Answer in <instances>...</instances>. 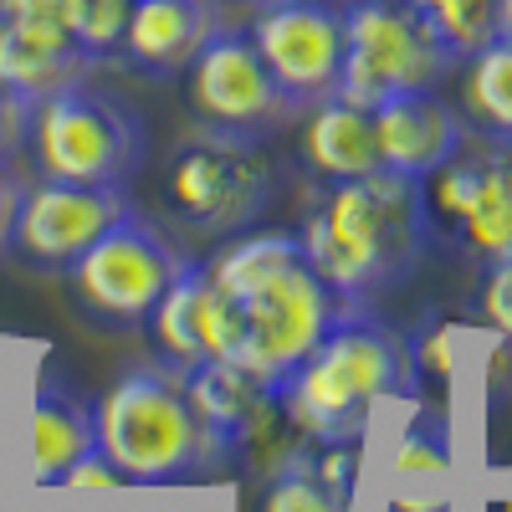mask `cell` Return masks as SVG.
Returning <instances> with one entry per match:
<instances>
[{"label": "cell", "mask_w": 512, "mask_h": 512, "mask_svg": "<svg viewBox=\"0 0 512 512\" xmlns=\"http://www.w3.org/2000/svg\"><path fill=\"white\" fill-rule=\"evenodd\" d=\"M98 451L93 400L72 390L62 374H36L26 405V477L36 487H57L72 461Z\"/></svg>", "instance_id": "13"}, {"label": "cell", "mask_w": 512, "mask_h": 512, "mask_svg": "<svg viewBox=\"0 0 512 512\" xmlns=\"http://www.w3.org/2000/svg\"><path fill=\"white\" fill-rule=\"evenodd\" d=\"M461 103L456 113L466 118L477 139L512 144V41L492 36L487 47L461 57Z\"/></svg>", "instance_id": "18"}, {"label": "cell", "mask_w": 512, "mask_h": 512, "mask_svg": "<svg viewBox=\"0 0 512 512\" xmlns=\"http://www.w3.org/2000/svg\"><path fill=\"white\" fill-rule=\"evenodd\" d=\"M297 241H303L308 267L333 292L364 308L369 297H384L405 277H415V267L436 251L420 180L390 175V169L328 185L323 200L308 210Z\"/></svg>", "instance_id": "2"}, {"label": "cell", "mask_w": 512, "mask_h": 512, "mask_svg": "<svg viewBox=\"0 0 512 512\" xmlns=\"http://www.w3.org/2000/svg\"><path fill=\"white\" fill-rule=\"evenodd\" d=\"M456 72L451 47L415 0H344V72L338 98L374 108L395 93L441 88Z\"/></svg>", "instance_id": "6"}, {"label": "cell", "mask_w": 512, "mask_h": 512, "mask_svg": "<svg viewBox=\"0 0 512 512\" xmlns=\"http://www.w3.org/2000/svg\"><path fill=\"white\" fill-rule=\"evenodd\" d=\"M221 26V0H134L118 57L154 77H180Z\"/></svg>", "instance_id": "14"}, {"label": "cell", "mask_w": 512, "mask_h": 512, "mask_svg": "<svg viewBox=\"0 0 512 512\" xmlns=\"http://www.w3.org/2000/svg\"><path fill=\"white\" fill-rule=\"evenodd\" d=\"M93 415L98 451L118 466L128 487L205 482L231 461V446L195 415L180 369H169L164 359L128 364L93 405Z\"/></svg>", "instance_id": "4"}, {"label": "cell", "mask_w": 512, "mask_h": 512, "mask_svg": "<svg viewBox=\"0 0 512 512\" xmlns=\"http://www.w3.org/2000/svg\"><path fill=\"white\" fill-rule=\"evenodd\" d=\"M180 77H185V103H190L195 123L210 128V134H236V139L267 144L297 113V103L267 72V62L256 57L251 36L236 26H221L210 36Z\"/></svg>", "instance_id": "9"}, {"label": "cell", "mask_w": 512, "mask_h": 512, "mask_svg": "<svg viewBox=\"0 0 512 512\" xmlns=\"http://www.w3.org/2000/svg\"><path fill=\"white\" fill-rule=\"evenodd\" d=\"M57 487H67V492H118V487H128V482L118 477V466H113L103 451H88L82 461L67 466Z\"/></svg>", "instance_id": "24"}, {"label": "cell", "mask_w": 512, "mask_h": 512, "mask_svg": "<svg viewBox=\"0 0 512 512\" xmlns=\"http://www.w3.org/2000/svg\"><path fill=\"white\" fill-rule=\"evenodd\" d=\"M374 113V149H379V169L405 180H425L431 169H441L446 159L461 154V144L472 139L466 118L436 93H395L369 108Z\"/></svg>", "instance_id": "12"}, {"label": "cell", "mask_w": 512, "mask_h": 512, "mask_svg": "<svg viewBox=\"0 0 512 512\" xmlns=\"http://www.w3.org/2000/svg\"><path fill=\"white\" fill-rule=\"evenodd\" d=\"M16 200H21V180H16V169H11V164H0V256H6V241H11Z\"/></svg>", "instance_id": "27"}, {"label": "cell", "mask_w": 512, "mask_h": 512, "mask_svg": "<svg viewBox=\"0 0 512 512\" xmlns=\"http://www.w3.org/2000/svg\"><path fill=\"white\" fill-rule=\"evenodd\" d=\"M262 512H349V487L323 482L308 466V456H292L272 472Z\"/></svg>", "instance_id": "19"}, {"label": "cell", "mask_w": 512, "mask_h": 512, "mask_svg": "<svg viewBox=\"0 0 512 512\" xmlns=\"http://www.w3.org/2000/svg\"><path fill=\"white\" fill-rule=\"evenodd\" d=\"M395 477H441L451 466V441H446V425L436 415H415L405 425V436L390 451Z\"/></svg>", "instance_id": "22"}, {"label": "cell", "mask_w": 512, "mask_h": 512, "mask_svg": "<svg viewBox=\"0 0 512 512\" xmlns=\"http://www.w3.org/2000/svg\"><path fill=\"white\" fill-rule=\"evenodd\" d=\"M303 113H308V123L297 134V154H303L313 180L338 185V180H359V175H374L379 169L369 108H359L349 98H323Z\"/></svg>", "instance_id": "16"}, {"label": "cell", "mask_w": 512, "mask_h": 512, "mask_svg": "<svg viewBox=\"0 0 512 512\" xmlns=\"http://www.w3.org/2000/svg\"><path fill=\"white\" fill-rule=\"evenodd\" d=\"M164 195L185 226L205 236H236L272 205L277 169L262 154V139H236V134L200 128L169 159Z\"/></svg>", "instance_id": "8"}, {"label": "cell", "mask_w": 512, "mask_h": 512, "mask_svg": "<svg viewBox=\"0 0 512 512\" xmlns=\"http://www.w3.org/2000/svg\"><path fill=\"white\" fill-rule=\"evenodd\" d=\"M72 11H77V0H0V16H6V21L57 26L67 36H72Z\"/></svg>", "instance_id": "26"}, {"label": "cell", "mask_w": 512, "mask_h": 512, "mask_svg": "<svg viewBox=\"0 0 512 512\" xmlns=\"http://www.w3.org/2000/svg\"><path fill=\"white\" fill-rule=\"evenodd\" d=\"M507 512H512V507H507Z\"/></svg>", "instance_id": "30"}, {"label": "cell", "mask_w": 512, "mask_h": 512, "mask_svg": "<svg viewBox=\"0 0 512 512\" xmlns=\"http://www.w3.org/2000/svg\"><path fill=\"white\" fill-rule=\"evenodd\" d=\"M144 328L154 333V349L169 369L185 374V369L210 359V349H205V328H210V272H205V262L185 256L175 282L164 287V297L154 303Z\"/></svg>", "instance_id": "17"}, {"label": "cell", "mask_w": 512, "mask_h": 512, "mask_svg": "<svg viewBox=\"0 0 512 512\" xmlns=\"http://www.w3.org/2000/svg\"><path fill=\"white\" fill-rule=\"evenodd\" d=\"M210 272V359L246 369L256 384L282 390L292 369L303 364L333 323H344L354 308L344 292H333L303 256L297 231H256L236 236Z\"/></svg>", "instance_id": "1"}, {"label": "cell", "mask_w": 512, "mask_h": 512, "mask_svg": "<svg viewBox=\"0 0 512 512\" xmlns=\"http://www.w3.org/2000/svg\"><path fill=\"white\" fill-rule=\"evenodd\" d=\"M251 47L277 77V88L297 103V113L338 98L344 72V0H272L251 11Z\"/></svg>", "instance_id": "10"}, {"label": "cell", "mask_w": 512, "mask_h": 512, "mask_svg": "<svg viewBox=\"0 0 512 512\" xmlns=\"http://www.w3.org/2000/svg\"><path fill=\"white\" fill-rule=\"evenodd\" d=\"M128 11H134V0H77V11H72V41L82 47V57H88L93 67H103L108 57H118Z\"/></svg>", "instance_id": "21"}, {"label": "cell", "mask_w": 512, "mask_h": 512, "mask_svg": "<svg viewBox=\"0 0 512 512\" xmlns=\"http://www.w3.org/2000/svg\"><path fill=\"white\" fill-rule=\"evenodd\" d=\"M415 11L436 26L456 62L497 36V0H415Z\"/></svg>", "instance_id": "20"}, {"label": "cell", "mask_w": 512, "mask_h": 512, "mask_svg": "<svg viewBox=\"0 0 512 512\" xmlns=\"http://www.w3.org/2000/svg\"><path fill=\"white\" fill-rule=\"evenodd\" d=\"M415 354L369 308H354L344 323L292 369L277 390L282 415L308 446H354L369 431V415L384 400L415 395Z\"/></svg>", "instance_id": "3"}, {"label": "cell", "mask_w": 512, "mask_h": 512, "mask_svg": "<svg viewBox=\"0 0 512 512\" xmlns=\"http://www.w3.org/2000/svg\"><path fill=\"white\" fill-rule=\"evenodd\" d=\"M93 72L82 47L57 26H31L0 16V88L16 93L21 103H41Z\"/></svg>", "instance_id": "15"}, {"label": "cell", "mask_w": 512, "mask_h": 512, "mask_svg": "<svg viewBox=\"0 0 512 512\" xmlns=\"http://www.w3.org/2000/svg\"><path fill=\"white\" fill-rule=\"evenodd\" d=\"M185 251L169 241L149 216L128 210L118 216L88 251L67 267L72 303L108 333L144 328L164 287L175 282Z\"/></svg>", "instance_id": "7"}, {"label": "cell", "mask_w": 512, "mask_h": 512, "mask_svg": "<svg viewBox=\"0 0 512 512\" xmlns=\"http://www.w3.org/2000/svg\"><path fill=\"white\" fill-rule=\"evenodd\" d=\"M128 210H134L128 185H72L41 175L36 185H21L6 251L31 272H67Z\"/></svg>", "instance_id": "11"}, {"label": "cell", "mask_w": 512, "mask_h": 512, "mask_svg": "<svg viewBox=\"0 0 512 512\" xmlns=\"http://www.w3.org/2000/svg\"><path fill=\"white\" fill-rule=\"evenodd\" d=\"M246 6H251V11H262V6H272V0H246Z\"/></svg>", "instance_id": "29"}, {"label": "cell", "mask_w": 512, "mask_h": 512, "mask_svg": "<svg viewBox=\"0 0 512 512\" xmlns=\"http://www.w3.org/2000/svg\"><path fill=\"white\" fill-rule=\"evenodd\" d=\"M26 128H31V103L0 88V164H16L26 154Z\"/></svg>", "instance_id": "25"}, {"label": "cell", "mask_w": 512, "mask_h": 512, "mask_svg": "<svg viewBox=\"0 0 512 512\" xmlns=\"http://www.w3.org/2000/svg\"><path fill=\"white\" fill-rule=\"evenodd\" d=\"M26 154L47 180L128 185L149 154V128L123 93L82 77L31 108Z\"/></svg>", "instance_id": "5"}, {"label": "cell", "mask_w": 512, "mask_h": 512, "mask_svg": "<svg viewBox=\"0 0 512 512\" xmlns=\"http://www.w3.org/2000/svg\"><path fill=\"white\" fill-rule=\"evenodd\" d=\"M497 36L512 41V0H497Z\"/></svg>", "instance_id": "28"}, {"label": "cell", "mask_w": 512, "mask_h": 512, "mask_svg": "<svg viewBox=\"0 0 512 512\" xmlns=\"http://www.w3.org/2000/svg\"><path fill=\"white\" fill-rule=\"evenodd\" d=\"M477 313L487 323L492 338L512 344V256L482 267V287H477Z\"/></svg>", "instance_id": "23"}]
</instances>
